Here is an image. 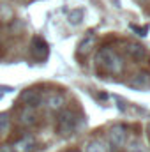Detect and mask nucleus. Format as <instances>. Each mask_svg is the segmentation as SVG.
<instances>
[{
  "mask_svg": "<svg viewBox=\"0 0 150 152\" xmlns=\"http://www.w3.org/2000/svg\"><path fill=\"white\" fill-rule=\"evenodd\" d=\"M95 42H97L95 34H87L85 37L79 41V44H78V53L79 55H88L95 48Z\"/></svg>",
  "mask_w": 150,
  "mask_h": 152,
  "instance_id": "nucleus-9",
  "label": "nucleus"
},
{
  "mask_svg": "<svg viewBox=\"0 0 150 152\" xmlns=\"http://www.w3.org/2000/svg\"><path fill=\"white\" fill-rule=\"evenodd\" d=\"M149 83H150L149 73H138V75H134V78L131 80V85L133 87H147Z\"/></svg>",
  "mask_w": 150,
  "mask_h": 152,
  "instance_id": "nucleus-14",
  "label": "nucleus"
},
{
  "mask_svg": "<svg viewBox=\"0 0 150 152\" xmlns=\"http://www.w3.org/2000/svg\"><path fill=\"white\" fill-rule=\"evenodd\" d=\"M85 152H108V143L101 138H94L85 145Z\"/></svg>",
  "mask_w": 150,
  "mask_h": 152,
  "instance_id": "nucleus-11",
  "label": "nucleus"
},
{
  "mask_svg": "<svg viewBox=\"0 0 150 152\" xmlns=\"http://www.w3.org/2000/svg\"><path fill=\"white\" fill-rule=\"evenodd\" d=\"M71 152H78V151H71Z\"/></svg>",
  "mask_w": 150,
  "mask_h": 152,
  "instance_id": "nucleus-18",
  "label": "nucleus"
},
{
  "mask_svg": "<svg viewBox=\"0 0 150 152\" xmlns=\"http://www.w3.org/2000/svg\"><path fill=\"white\" fill-rule=\"evenodd\" d=\"M11 147H12V152H34V149L37 147V142L34 136H23L16 140Z\"/></svg>",
  "mask_w": 150,
  "mask_h": 152,
  "instance_id": "nucleus-8",
  "label": "nucleus"
},
{
  "mask_svg": "<svg viewBox=\"0 0 150 152\" xmlns=\"http://www.w3.org/2000/svg\"><path fill=\"white\" fill-rule=\"evenodd\" d=\"M95 60H97V66L103 67V69L108 71V73H120V71H122V60H120L118 53H117L115 50H111V48H103V50H99Z\"/></svg>",
  "mask_w": 150,
  "mask_h": 152,
  "instance_id": "nucleus-1",
  "label": "nucleus"
},
{
  "mask_svg": "<svg viewBox=\"0 0 150 152\" xmlns=\"http://www.w3.org/2000/svg\"><path fill=\"white\" fill-rule=\"evenodd\" d=\"M30 51H32V57L39 60V62H44L50 55V46L48 42L42 37H34L32 39V44H30Z\"/></svg>",
  "mask_w": 150,
  "mask_h": 152,
  "instance_id": "nucleus-4",
  "label": "nucleus"
},
{
  "mask_svg": "<svg viewBox=\"0 0 150 152\" xmlns=\"http://www.w3.org/2000/svg\"><path fill=\"white\" fill-rule=\"evenodd\" d=\"M125 152H149V151H147V147L143 145V142H141V140H138V138H133L131 142H127Z\"/></svg>",
  "mask_w": 150,
  "mask_h": 152,
  "instance_id": "nucleus-13",
  "label": "nucleus"
},
{
  "mask_svg": "<svg viewBox=\"0 0 150 152\" xmlns=\"http://www.w3.org/2000/svg\"><path fill=\"white\" fill-rule=\"evenodd\" d=\"M108 140H110V143H111L115 149L125 147V143H127V131H125V127L120 126V124L110 127V131H108Z\"/></svg>",
  "mask_w": 150,
  "mask_h": 152,
  "instance_id": "nucleus-3",
  "label": "nucleus"
},
{
  "mask_svg": "<svg viewBox=\"0 0 150 152\" xmlns=\"http://www.w3.org/2000/svg\"><path fill=\"white\" fill-rule=\"evenodd\" d=\"M9 129H11V117L9 113L2 112L0 113V134H7Z\"/></svg>",
  "mask_w": 150,
  "mask_h": 152,
  "instance_id": "nucleus-15",
  "label": "nucleus"
},
{
  "mask_svg": "<svg viewBox=\"0 0 150 152\" xmlns=\"http://www.w3.org/2000/svg\"><path fill=\"white\" fill-rule=\"evenodd\" d=\"M76 124H78V118H76L74 112H71V110H62V112H58L57 133H58L62 138H69V136L74 134Z\"/></svg>",
  "mask_w": 150,
  "mask_h": 152,
  "instance_id": "nucleus-2",
  "label": "nucleus"
},
{
  "mask_svg": "<svg viewBox=\"0 0 150 152\" xmlns=\"http://www.w3.org/2000/svg\"><path fill=\"white\" fill-rule=\"evenodd\" d=\"M0 152H12V147L7 145V143H4V145H0Z\"/></svg>",
  "mask_w": 150,
  "mask_h": 152,
  "instance_id": "nucleus-16",
  "label": "nucleus"
},
{
  "mask_svg": "<svg viewBox=\"0 0 150 152\" xmlns=\"http://www.w3.org/2000/svg\"><path fill=\"white\" fill-rule=\"evenodd\" d=\"M44 104L50 112H62L66 110V96L60 92H50L44 97Z\"/></svg>",
  "mask_w": 150,
  "mask_h": 152,
  "instance_id": "nucleus-7",
  "label": "nucleus"
},
{
  "mask_svg": "<svg viewBox=\"0 0 150 152\" xmlns=\"http://www.w3.org/2000/svg\"><path fill=\"white\" fill-rule=\"evenodd\" d=\"M18 101L23 104V106H32V108H37L39 104L42 103V96L37 88H27L20 94Z\"/></svg>",
  "mask_w": 150,
  "mask_h": 152,
  "instance_id": "nucleus-6",
  "label": "nucleus"
},
{
  "mask_svg": "<svg viewBox=\"0 0 150 152\" xmlns=\"http://www.w3.org/2000/svg\"><path fill=\"white\" fill-rule=\"evenodd\" d=\"M39 118V113H37V108H32V106H23L18 113V124L23 126V127H32L36 126Z\"/></svg>",
  "mask_w": 150,
  "mask_h": 152,
  "instance_id": "nucleus-5",
  "label": "nucleus"
},
{
  "mask_svg": "<svg viewBox=\"0 0 150 152\" xmlns=\"http://www.w3.org/2000/svg\"><path fill=\"white\" fill-rule=\"evenodd\" d=\"M125 51H127V55H129L133 60H143V58L147 57L145 46H143V44H138V42L127 44V46H125Z\"/></svg>",
  "mask_w": 150,
  "mask_h": 152,
  "instance_id": "nucleus-10",
  "label": "nucleus"
},
{
  "mask_svg": "<svg viewBox=\"0 0 150 152\" xmlns=\"http://www.w3.org/2000/svg\"><path fill=\"white\" fill-rule=\"evenodd\" d=\"M136 2H138V4H145L147 0H136Z\"/></svg>",
  "mask_w": 150,
  "mask_h": 152,
  "instance_id": "nucleus-17",
  "label": "nucleus"
},
{
  "mask_svg": "<svg viewBox=\"0 0 150 152\" xmlns=\"http://www.w3.org/2000/svg\"><path fill=\"white\" fill-rule=\"evenodd\" d=\"M83 18H85L83 9H73V11L67 14V21H69V25H73V27H78V25L83 21Z\"/></svg>",
  "mask_w": 150,
  "mask_h": 152,
  "instance_id": "nucleus-12",
  "label": "nucleus"
}]
</instances>
